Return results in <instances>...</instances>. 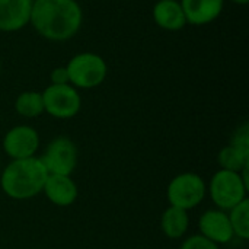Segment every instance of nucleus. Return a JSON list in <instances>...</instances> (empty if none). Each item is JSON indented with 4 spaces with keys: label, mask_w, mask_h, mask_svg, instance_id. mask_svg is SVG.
I'll list each match as a JSON object with an SVG mask.
<instances>
[{
    "label": "nucleus",
    "mask_w": 249,
    "mask_h": 249,
    "mask_svg": "<svg viewBox=\"0 0 249 249\" xmlns=\"http://www.w3.org/2000/svg\"><path fill=\"white\" fill-rule=\"evenodd\" d=\"M160 229L168 239L177 241L187 235L190 229V214L187 210L169 206L160 217Z\"/></svg>",
    "instance_id": "nucleus-14"
},
{
    "label": "nucleus",
    "mask_w": 249,
    "mask_h": 249,
    "mask_svg": "<svg viewBox=\"0 0 249 249\" xmlns=\"http://www.w3.org/2000/svg\"><path fill=\"white\" fill-rule=\"evenodd\" d=\"M233 147L249 153V124L248 123H242L236 130L235 133L232 134V139H231V143Z\"/></svg>",
    "instance_id": "nucleus-18"
},
{
    "label": "nucleus",
    "mask_w": 249,
    "mask_h": 249,
    "mask_svg": "<svg viewBox=\"0 0 249 249\" xmlns=\"http://www.w3.org/2000/svg\"><path fill=\"white\" fill-rule=\"evenodd\" d=\"M198 232L201 236L214 242L216 245H225L235 238L228 212L220 209L206 210L198 219Z\"/></svg>",
    "instance_id": "nucleus-9"
},
{
    "label": "nucleus",
    "mask_w": 249,
    "mask_h": 249,
    "mask_svg": "<svg viewBox=\"0 0 249 249\" xmlns=\"http://www.w3.org/2000/svg\"><path fill=\"white\" fill-rule=\"evenodd\" d=\"M229 222L233 231V235L242 241L249 239V200L245 198L242 203L235 206L228 212Z\"/></svg>",
    "instance_id": "nucleus-17"
},
{
    "label": "nucleus",
    "mask_w": 249,
    "mask_h": 249,
    "mask_svg": "<svg viewBox=\"0 0 249 249\" xmlns=\"http://www.w3.org/2000/svg\"><path fill=\"white\" fill-rule=\"evenodd\" d=\"M187 25L204 26L219 19L225 9V0H179Z\"/></svg>",
    "instance_id": "nucleus-11"
},
{
    "label": "nucleus",
    "mask_w": 249,
    "mask_h": 249,
    "mask_svg": "<svg viewBox=\"0 0 249 249\" xmlns=\"http://www.w3.org/2000/svg\"><path fill=\"white\" fill-rule=\"evenodd\" d=\"M217 163L220 169L232 171V172H242L249 168V153H245L232 144H228L220 149L217 155Z\"/></svg>",
    "instance_id": "nucleus-16"
},
{
    "label": "nucleus",
    "mask_w": 249,
    "mask_h": 249,
    "mask_svg": "<svg viewBox=\"0 0 249 249\" xmlns=\"http://www.w3.org/2000/svg\"><path fill=\"white\" fill-rule=\"evenodd\" d=\"M34 0H0V32H18L29 25Z\"/></svg>",
    "instance_id": "nucleus-10"
},
{
    "label": "nucleus",
    "mask_w": 249,
    "mask_h": 249,
    "mask_svg": "<svg viewBox=\"0 0 249 249\" xmlns=\"http://www.w3.org/2000/svg\"><path fill=\"white\" fill-rule=\"evenodd\" d=\"M248 169H244L242 172L219 169L207 185V194L216 209L223 212H229L248 198Z\"/></svg>",
    "instance_id": "nucleus-3"
},
{
    "label": "nucleus",
    "mask_w": 249,
    "mask_h": 249,
    "mask_svg": "<svg viewBox=\"0 0 249 249\" xmlns=\"http://www.w3.org/2000/svg\"><path fill=\"white\" fill-rule=\"evenodd\" d=\"M207 196V184L201 175L196 172H182L171 179L166 188L169 206L193 210L198 207Z\"/></svg>",
    "instance_id": "nucleus-5"
},
{
    "label": "nucleus",
    "mask_w": 249,
    "mask_h": 249,
    "mask_svg": "<svg viewBox=\"0 0 249 249\" xmlns=\"http://www.w3.org/2000/svg\"><path fill=\"white\" fill-rule=\"evenodd\" d=\"M39 143V133L34 127L28 124H19L4 133L1 146L10 160H18L36 156Z\"/></svg>",
    "instance_id": "nucleus-8"
},
{
    "label": "nucleus",
    "mask_w": 249,
    "mask_h": 249,
    "mask_svg": "<svg viewBox=\"0 0 249 249\" xmlns=\"http://www.w3.org/2000/svg\"><path fill=\"white\" fill-rule=\"evenodd\" d=\"M152 18L156 26L168 32H177L187 26L179 0H158L152 7Z\"/></svg>",
    "instance_id": "nucleus-13"
},
{
    "label": "nucleus",
    "mask_w": 249,
    "mask_h": 249,
    "mask_svg": "<svg viewBox=\"0 0 249 249\" xmlns=\"http://www.w3.org/2000/svg\"><path fill=\"white\" fill-rule=\"evenodd\" d=\"M15 111L23 118H36L44 114L42 93L38 90L20 92L15 99Z\"/></svg>",
    "instance_id": "nucleus-15"
},
{
    "label": "nucleus",
    "mask_w": 249,
    "mask_h": 249,
    "mask_svg": "<svg viewBox=\"0 0 249 249\" xmlns=\"http://www.w3.org/2000/svg\"><path fill=\"white\" fill-rule=\"evenodd\" d=\"M48 172L39 156L10 160L0 171L1 191L12 200H29L42 193Z\"/></svg>",
    "instance_id": "nucleus-2"
},
{
    "label": "nucleus",
    "mask_w": 249,
    "mask_h": 249,
    "mask_svg": "<svg viewBox=\"0 0 249 249\" xmlns=\"http://www.w3.org/2000/svg\"><path fill=\"white\" fill-rule=\"evenodd\" d=\"M69 83V73L66 66L54 67L50 71V85H66Z\"/></svg>",
    "instance_id": "nucleus-20"
},
{
    "label": "nucleus",
    "mask_w": 249,
    "mask_h": 249,
    "mask_svg": "<svg viewBox=\"0 0 249 249\" xmlns=\"http://www.w3.org/2000/svg\"><path fill=\"white\" fill-rule=\"evenodd\" d=\"M83 23V9L77 0H34L29 25L39 36L53 42L69 41Z\"/></svg>",
    "instance_id": "nucleus-1"
},
{
    "label": "nucleus",
    "mask_w": 249,
    "mask_h": 249,
    "mask_svg": "<svg viewBox=\"0 0 249 249\" xmlns=\"http://www.w3.org/2000/svg\"><path fill=\"white\" fill-rule=\"evenodd\" d=\"M232 3H235V4H239V6H245V4H248L249 0H231Z\"/></svg>",
    "instance_id": "nucleus-21"
},
{
    "label": "nucleus",
    "mask_w": 249,
    "mask_h": 249,
    "mask_svg": "<svg viewBox=\"0 0 249 249\" xmlns=\"http://www.w3.org/2000/svg\"><path fill=\"white\" fill-rule=\"evenodd\" d=\"M179 249H220L219 245H216L214 242L209 241L207 238L201 236L200 233L197 235H191L188 238H185L181 244Z\"/></svg>",
    "instance_id": "nucleus-19"
},
{
    "label": "nucleus",
    "mask_w": 249,
    "mask_h": 249,
    "mask_svg": "<svg viewBox=\"0 0 249 249\" xmlns=\"http://www.w3.org/2000/svg\"><path fill=\"white\" fill-rule=\"evenodd\" d=\"M44 112L57 120H70L82 109V96L79 89L66 85H48L42 92Z\"/></svg>",
    "instance_id": "nucleus-6"
},
{
    "label": "nucleus",
    "mask_w": 249,
    "mask_h": 249,
    "mask_svg": "<svg viewBox=\"0 0 249 249\" xmlns=\"http://www.w3.org/2000/svg\"><path fill=\"white\" fill-rule=\"evenodd\" d=\"M69 83L76 89H95L101 86L108 76V64L105 58L93 51H82L74 54L66 64Z\"/></svg>",
    "instance_id": "nucleus-4"
},
{
    "label": "nucleus",
    "mask_w": 249,
    "mask_h": 249,
    "mask_svg": "<svg viewBox=\"0 0 249 249\" xmlns=\"http://www.w3.org/2000/svg\"><path fill=\"white\" fill-rule=\"evenodd\" d=\"M42 193L47 200L57 207L73 206L79 196L77 185L69 175H48Z\"/></svg>",
    "instance_id": "nucleus-12"
},
{
    "label": "nucleus",
    "mask_w": 249,
    "mask_h": 249,
    "mask_svg": "<svg viewBox=\"0 0 249 249\" xmlns=\"http://www.w3.org/2000/svg\"><path fill=\"white\" fill-rule=\"evenodd\" d=\"M0 71H1V64H0Z\"/></svg>",
    "instance_id": "nucleus-22"
},
{
    "label": "nucleus",
    "mask_w": 249,
    "mask_h": 249,
    "mask_svg": "<svg viewBox=\"0 0 249 249\" xmlns=\"http://www.w3.org/2000/svg\"><path fill=\"white\" fill-rule=\"evenodd\" d=\"M77 147L74 142L67 136L54 137L39 156L48 175H69L74 172L77 166Z\"/></svg>",
    "instance_id": "nucleus-7"
}]
</instances>
